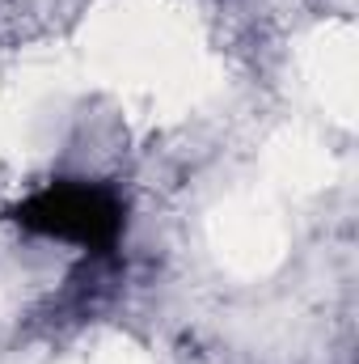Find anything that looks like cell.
Returning a JSON list of instances; mask_svg holds the SVG:
<instances>
[{
	"label": "cell",
	"instance_id": "obj_1",
	"mask_svg": "<svg viewBox=\"0 0 359 364\" xmlns=\"http://www.w3.org/2000/svg\"><path fill=\"white\" fill-rule=\"evenodd\" d=\"M4 216L21 233L47 237V242H68V246H81L93 255H110L127 229V208H123L118 191L85 178L47 182V186L30 191L26 199H17L13 208H4Z\"/></svg>",
	"mask_w": 359,
	"mask_h": 364
}]
</instances>
